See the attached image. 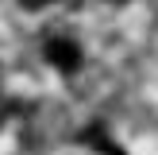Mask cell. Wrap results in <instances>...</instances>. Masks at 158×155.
I'll return each mask as SVG.
<instances>
[{
	"label": "cell",
	"mask_w": 158,
	"mask_h": 155,
	"mask_svg": "<svg viewBox=\"0 0 158 155\" xmlns=\"http://www.w3.org/2000/svg\"><path fill=\"white\" fill-rule=\"evenodd\" d=\"M46 58L58 70H66V74H73V70L81 66V51H77L69 39H50V43H46Z\"/></svg>",
	"instance_id": "cell-1"
},
{
	"label": "cell",
	"mask_w": 158,
	"mask_h": 155,
	"mask_svg": "<svg viewBox=\"0 0 158 155\" xmlns=\"http://www.w3.org/2000/svg\"><path fill=\"white\" fill-rule=\"evenodd\" d=\"M23 8H43V4H50V0H19Z\"/></svg>",
	"instance_id": "cell-2"
}]
</instances>
